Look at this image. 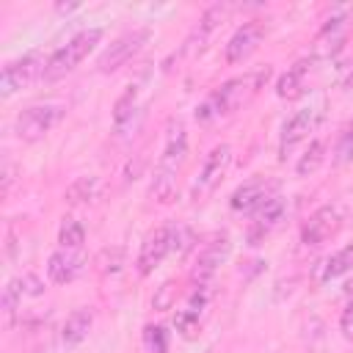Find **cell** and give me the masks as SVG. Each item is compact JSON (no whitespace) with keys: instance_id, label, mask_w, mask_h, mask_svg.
Returning a JSON list of instances; mask_svg holds the SVG:
<instances>
[{"instance_id":"cell-1","label":"cell","mask_w":353,"mask_h":353,"mask_svg":"<svg viewBox=\"0 0 353 353\" xmlns=\"http://www.w3.org/2000/svg\"><path fill=\"white\" fill-rule=\"evenodd\" d=\"M268 77H270V66L226 80L221 88H215V91L196 108V119H199V121H210V119L229 116V113L245 108V105L259 94V88L268 83Z\"/></svg>"},{"instance_id":"cell-2","label":"cell","mask_w":353,"mask_h":353,"mask_svg":"<svg viewBox=\"0 0 353 353\" xmlns=\"http://www.w3.org/2000/svg\"><path fill=\"white\" fill-rule=\"evenodd\" d=\"M185 160H188V132L179 119H171L168 130H165V146H163V154L157 160V168H154L152 185H149L152 199H157L160 204H168L174 199L176 176H179Z\"/></svg>"},{"instance_id":"cell-3","label":"cell","mask_w":353,"mask_h":353,"mask_svg":"<svg viewBox=\"0 0 353 353\" xmlns=\"http://www.w3.org/2000/svg\"><path fill=\"white\" fill-rule=\"evenodd\" d=\"M102 39V28H85L80 30L77 36H72L63 47H58L50 61H47V69H44V83H52V80H61L63 74H69Z\"/></svg>"},{"instance_id":"cell-4","label":"cell","mask_w":353,"mask_h":353,"mask_svg":"<svg viewBox=\"0 0 353 353\" xmlns=\"http://www.w3.org/2000/svg\"><path fill=\"white\" fill-rule=\"evenodd\" d=\"M47 61H50V58H44L41 52L33 50V52H25L22 58L6 63V66H3V74H0V94L8 99V97H14L17 91L28 88L30 83L44 80Z\"/></svg>"},{"instance_id":"cell-5","label":"cell","mask_w":353,"mask_h":353,"mask_svg":"<svg viewBox=\"0 0 353 353\" xmlns=\"http://www.w3.org/2000/svg\"><path fill=\"white\" fill-rule=\"evenodd\" d=\"M149 28H135V30H127V33H121L119 39H113L105 50H102V55L97 58V69L102 72V74H110V72H116V69H121L127 61H132L141 50H143V44L149 41Z\"/></svg>"},{"instance_id":"cell-6","label":"cell","mask_w":353,"mask_h":353,"mask_svg":"<svg viewBox=\"0 0 353 353\" xmlns=\"http://www.w3.org/2000/svg\"><path fill=\"white\" fill-rule=\"evenodd\" d=\"M61 116H63V108L61 105H50V102L47 105H30V108H25L17 116L14 132L25 143H36V141H41L61 121Z\"/></svg>"},{"instance_id":"cell-7","label":"cell","mask_w":353,"mask_h":353,"mask_svg":"<svg viewBox=\"0 0 353 353\" xmlns=\"http://www.w3.org/2000/svg\"><path fill=\"white\" fill-rule=\"evenodd\" d=\"M229 163H232V146H229V143L212 146V152L204 157V165H201L196 182H193V188H190V199H193V201H204V199L218 188V182L223 179Z\"/></svg>"},{"instance_id":"cell-8","label":"cell","mask_w":353,"mask_h":353,"mask_svg":"<svg viewBox=\"0 0 353 353\" xmlns=\"http://www.w3.org/2000/svg\"><path fill=\"white\" fill-rule=\"evenodd\" d=\"M174 251V223L157 226L154 232L146 234V240L141 243V254H138V273L149 276L154 268L163 265V259Z\"/></svg>"},{"instance_id":"cell-9","label":"cell","mask_w":353,"mask_h":353,"mask_svg":"<svg viewBox=\"0 0 353 353\" xmlns=\"http://www.w3.org/2000/svg\"><path fill=\"white\" fill-rule=\"evenodd\" d=\"M229 248H232V243H229L226 234H215L210 243H204V248L199 251L196 265H193V270H190V279H193L196 284H210V279L218 273V268H221L223 259L229 256Z\"/></svg>"},{"instance_id":"cell-10","label":"cell","mask_w":353,"mask_h":353,"mask_svg":"<svg viewBox=\"0 0 353 353\" xmlns=\"http://www.w3.org/2000/svg\"><path fill=\"white\" fill-rule=\"evenodd\" d=\"M276 196V182L273 179H265V176H254L248 182H243L232 199H229V207L234 212H256L265 201H270Z\"/></svg>"},{"instance_id":"cell-11","label":"cell","mask_w":353,"mask_h":353,"mask_svg":"<svg viewBox=\"0 0 353 353\" xmlns=\"http://www.w3.org/2000/svg\"><path fill=\"white\" fill-rule=\"evenodd\" d=\"M339 223H342L339 207L325 204V207L314 210V212L303 221V226H301V243H303V245H320V243H325V240L339 229Z\"/></svg>"},{"instance_id":"cell-12","label":"cell","mask_w":353,"mask_h":353,"mask_svg":"<svg viewBox=\"0 0 353 353\" xmlns=\"http://www.w3.org/2000/svg\"><path fill=\"white\" fill-rule=\"evenodd\" d=\"M262 36H265V25L262 22H245V25H240L232 33V39L226 41V50H223L226 63H243L262 44Z\"/></svg>"},{"instance_id":"cell-13","label":"cell","mask_w":353,"mask_h":353,"mask_svg":"<svg viewBox=\"0 0 353 353\" xmlns=\"http://www.w3.org/2000/svg\"><path fill=\"white\" fill-rule=\"evenodd\" d=\"M229 11H232L229 3H212V6L201 14V19H199V25L193 28V33L188 36L185 50H188V52H201L204 44H207V39L218 30V25H223V19L229 17Z\"/></svg>"},{"instance_id":"cell-14","label":"cell","mask_w":353,"mask_h":353,"mask_svg":"<svg viewBox=\"0 0 353 353\" xmlns=\"http://www.w3.org/2000/svg\"><path fill=\"white\" fill-rule=\"evenodd\" d=\"M284 212H287V204H284V199H281V196H273L270 201H265V204L256 210L254 221H251L248 243H251V245H259V240H265V237H268V234L281 223Z\"/></svg>"},{"instance_id":"cell-15","label":"cell","mask_w":353,"mask_h":353,"mask_svg":"<svg viewBox=\"0 0 353 353\" xmlns=\"http://www.w3.org/2000/svg\"><path fill=\"white\" fill-rule=\"evenodd\" d=\"M317 119H320V113H317V110L303 108V110H298L295 116H290V119L284 121V127H281V138H279V152H281V157H284L295 143H301V141L314 130Z\"/></svg>"},{"instance_id":"cell-16","label":"cell","mask_w":353,"mask_h":353,"mask_svg":"<svg viewBox=\"0 0 353 353\" xmlns=\"http://www.w3.org/2000/svg\"><path fill=\"white\" fill-rule=\"evenodd\" d=\"M80 270H83V256L77 251L61 248L47 259V276L52 284H69L77 279Z\"/></svg>"},{"instance_id":"cell-17","label":"cell","mask_w":353,"mask_h":353,"mask_svg":"<svg viewBox=\"0 0 353 353\" xmlns=\"http://www.w3.org/2000/svg\"><path fill=\"white\" fill-rule=\"evenodd\" d=\"M91 325H94V312H91L88 306H80V309H74V312L66 317L63 328H61V342H63L66 347H74V345H80V342L88 336Z\"/></svg>"},{"instance_id":"cell-18","label":"cell","mask_w":353,"mask_h":353,"mask_svg":"<svg viewBox=\"0 0 353 353\" xmlns=\"http://www.w3.org/2000/svg\"><path fill=\"white\" fill-rule=\"evenodd\" d=\"M306 69H309V61H298L292 69H287L276 83V94L281 99H298L306 91Z\"/></svg>"},{"instance_id":"cell-19","label":"cell","mask_w":353,"mask_h":353,"mask_svg":"<svg viewBox=\"0 0 353 353\" xmlns=\"http://www.w3.org/2000/svg\"><path fill=\"white\" fill-rule=\"evenodd\" d=\"M345 44V33H342V22L339 19H331V25L323 28V33L317 36V44H314V58H331L339 47Z\"/></svg>"},{"instance_id":"cell-20","label":"cell","mask_w":353,"mask_h":353,"mask_svg":"<svg viewBox=\"0 0 353 353\" xmlns=\"http://www.w3.org/2000/svg\"><path fill=\"white\" fill-rule=\"evenodd\" d=\"M99 190H102V185H99L97 176H77L66 188V201L69 204H88V201H94L99 196Z\"/></svg>"},{"instance_id":"cell-21","label":"cell","mask_w":353,"mask_h":353,"mask_svg":"<svg viewBox=\"0 0 353 353\" xmlns=\"http://www.w3.org/2000/svg\"><path fill=\"white\" fill-rule=\"evenodd\" d=\"M323 160H325V141H320V138H314L312 143H309V149L301 154V160H298V165H295V171H298V176H309V174H314L320 165H323Z\"/></svg>"},{"instance_id":"cell-22","label":"cell","mask_w":353,"mask_h":353,"mask_svg":"<svg viewBox=\"0 0 353 353\" xmlns=\"http://www.w3.org/2000/svg\"><path fill=\"white\" fill-rule=\"evenodd\" d=\"M347 270H353V245H345V248H339L336 254H331L325 259V265H323V281H331V279H336V276H342Z\"/></svg>"},{"instance_id":"cell-23","label":"cell","mask_w":353,"mask_h":353,"mask_svg":"<svg viewBox=\"0 0 353 353\" xmlns=\"http://www.w3.org/2000/svg\"><path fill=\"white\" fill-rule=\"evenodd\" d=\"M58 243H61V248L80 251V245L85 243V226L74 218H63V223L58 229Z\"/></svg>"},{"instance_id":"cell-24","label":"cell","mask_w":353,"mask_h":353,"mask_svg":"<svg viewBox=\"0 0 353 353\" xmlns=\"http://www.w3.org/2000/svg\"><path fill=\"white\" fill-rule=\"evenodd\" d=\"M124 248L121 245H108V248H102L99 254H97V259H94V265H97V270L102 273V276H113V273H119L121 270V265H124Z\"/></svg>"},{"instance_id":"cell-25","label":"cell","mask_w":353,"mask_h":353,"mask_svg":"<svg viewBox=\"0 0 353 353\" xmlns=\"http://www.w3.org/2000/svg\"><path fill=\"white\" fill-rule=\"evenodd\" d=\"M19 301H22V284H19V279H11L3 287V317H6V328L14 323V314L19 309Z\"/></svg>"},{"instance_id":"cell-26","label":"cell","mask_w":353,"mask_h":353,"mask_svg":"<svg viewBox=\"0 0 353 353\" xmlns=\"http://www.w3.org/2000/svg\"><path fill=\"white\" fill-rule=\"evenodd\" d=\"M143 347L149 353H165L168 350V331L163 325H146L143 328Z\"/></svg>"},{"instance_id":"cell-27","label":"cell","mask_w":353,"mask_h":353,"mask_svg":"<svg viewBox=\"0 0 353 353\" xmlns=\"http://www.w3.org/2000/svg\"><path fill=\"white\" fill-rule=\"evenodd\" d=\"M334 154H336V157H334L336 165L353 160V121L342 127V132H339V138H336V149H334Z\"/></svg>"},{"instance_id":"cell-28","label":"cell","mask_w":353,"mask_h":353,"mask_svg":"<svg viewBox=\"0 0 353 353\" xmlns=\"http://www.w3.org/2000/svg\"><path fill=\"white\" fill-rule=\"evenodd\" d=\"M174 325H176V331H179L185 339H193L196 331H199V312H193V309H182V312L176 314Z\"/></svg>"},{"instance_id":"cell-29","label":"cell","mask_w":353,"mask_h":353,"mask_svg":"<svg viewBox=\"0 0 353 353\" xmlns=\"http://www.w3.org/2000/svg\"><path fill=\"white\" fill-rule=\"evenodd\" d=\"M174 301H176V284H174V281H163V284L157 287L154 298H152V306L163 312V309H171Z\"/></svg>"},{"instance_id":"cell-30","label":"cell","mask_w":353,"mask_h":353,"mask_svg":"<svg viewBox=\"0 0 353 353\" xmlns=\"http://www.w3.org/2000/svg\"><path fill=\"white\" fill-rule=\"evenodd\" d=\"M19 284H22V295H41V292H44V284H41L33 273H25V276L19 279Z\"/></svg>"},{"instance_id":"cell-31","label":"cell","mask_w":353,"mask_h":353,"mask_svg":"<svg viewBox=\"0 0 353 353\" xmlns=\"http://www.w3.org/2000/svg\"><path fill=\"white\" fill-rule=\"evenodd\" d=\"M339 331H342V336H345L347 342H353V303L342 312V317H339Z\"/></svg>"},{"instance_id":"cell-32","label":"cell","mask_w":353,"mask_h":353,"mask_svg":"<svg viewBox=\"0 0 353 353\" xmlns=\"http://www.w3.org/2000/svg\"><path fill=\"white\" fill-rule=\"evenodd\" d=\"M11 182H14V165H11L8 160H6V163H3V196L8 193Z\"/></svg>"},{"instance_id":"cell-33","label":"cell","mask_w":353,"mask_h":353,"mask_svg":"<svg viewBox=\"0 0 353 353\" xmlns=\"http://www.w3.org/2000/svg\"><path fill=\"white\" fill-rule=\"evenodd\" d=\"M347 85H353V72H350V77H347Z\"/></svg>"}]
</instances>
